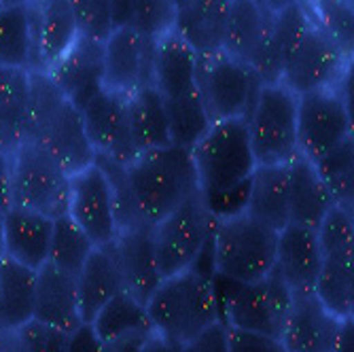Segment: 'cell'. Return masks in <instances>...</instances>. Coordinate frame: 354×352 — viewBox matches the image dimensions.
Returning a JSON list of instances; mask_svg holds the SVG:
<instances>
[{
	"mask_svg": "<svg viewBox=\"0 0 354 352\" xmlns=\"http://www.w3.org/2000/svg\"><path fill=\"white\" fill-rule=\"evenodd\" d=\"M200 194L214 219L244 210L246 185L257 168L246 119L214 121L189 149Z\"/></svg>",
	"mask_w": 354,
	"mask_h": 352,
	"instance_id": "6da1fadb",
	"label": "cell"
},
{
	"mask_svg": "<svg viewBox=\"0 0 354 352\" xmlns=\"http://www.w3.org/2000/svg\"><path fill=\"white\" fill-rule=\"evenodd\" d=\"M43 147L68 176L95 162L81 111L64 98L47 73H30L28 138Z\"/></svg>",
	"mask_w": 354,
	"mask_h": 352,
	"instance_id": "7a4b0ae2",
	"label": "cell"
},
{
	"mask_svg": "<svg viewBox=\"0 0 354 352\" xmlns=\"http://www.w3.org/2000/svg\"><path fill=\"white\" fill-rule=\"evenodd\" d=\"M145 310L151 329L180 346L221 321L214 278L200 268L164 278L147 299Z\"/></svg>",
	"mask_w": 354,
	"mask_h": 352,
	"instance_id": "3957f363",
	"label": "cell"
},
{
	"mask_svg": "<svg viewBox=\"0 0 354 352\" xmlns=\"http://www.w3.org/2000/svg\"><path fill=\"white\" fill-rule=\"evenodd\" d=\"M125 174L138 212L149 228L200 191L189 149L176 145L138 153L125 166Z\"/></svg>",
	"mask_w": 354,
	"mask_h": 352,
	"instance_id": "277c9868",
	"label": "cell"
},
{
	"mask_svg": "<svg viewBox=\"0 0 354 352\" xmlns=\"http://www.w3.org/2000/svg\"><path fill=\"white\" fill-rule=\"evenodd\" d=\"M276 240L278 232L244 210L214 219L210 234L212 274L232 282L263 280L274 270Z\"/></svg>",
	"mask_w": 354,
	"mask_h": 352,
	"instance_id": "5b68a950",
	"label": "cell"
},
{
	"mask_svg": "<svg viewBox=\"0 0 354 352\" xmlns=\"http://www.w3.org/2000/svg\"><path fill=\"white\" fill-rule=\"evenodd\" d=\"M212 278L225 325L280 337L293 293L274 272L257 282H232L214 274Z\"/></svg>",
	"mask_w": 354,
	"mask_h": 352,
	"instance_id": "8992f818",
	"label": "cell"
},
{
	"mask_svg": "<svg viewBox=\"0 0 354 352\" xmlns=\"http://www.w3.org/2000/svg\"><path fill=\"white\" fill-rule=\"evenodd\" d=\"M212 225L214 216L210 214L200 191L155 223L151 228V238L162 280L180 274L200 261L208 248Z\"/></svg>",
	"mask_w": 354,
	"mask_h": 352,
	"instance_id": "52a82bcc",
	"label": "cell"
},
{
	"mask_svg": "<svg viewBox=\"0 0 354 352\" xmlns=\"http://www.w3.org/2000/svg\"><path fill=\"white\" fill-rule=\"evenodd\" d=\"M257 166L288 164L297 151V95L282 83L261 85L246 115Z\"/></svg>",
	"mask_w": 354,
	"mask_h": 352,
	"instance_id": "ba28073f",
	"label": "cell"
},
{
	"mask_svg": "<svg viewBox=\"0 0 354 352\" xmlns=\"http://www.w3.org/2000/svg\"><path fill=\"white\" fill-rule=\"evenodd\" d=\"M68 189L71 176L37 142L11 153V206L55 219L68 210Z\"/></svg>",
	"mask_w": 354,
	"mask_h": 352,
	"instance_id": "9c48e42d",
	"label": "cell"
},
{
	"mask_svg": "<svg viewBox=\"0 0 354 352\" xmlns=\"http://www.w3.org/2000/svg\"><path fill=\"white\" fill-rule=\"evenodd\" d=\"M261 85V79L248 64L232 57L223 49L200 55L198 89L212 123L225 119H246Z\"/></svg>",
	"mask_w": 354,
	"mask_h": 352,
	"instance_id": "30bf717a",
	"label": "cell"
},
{
	"mask_svg": "<svg viewBox=\"0 0 354 352\" xmlns=\"http://www.w3.org/2000/svg\"><path fill=\"white\" fill-rule=\"evenodd\" d=\"M352 138V109L342 87L297 95V151L318 164Z\"/></svg>",
	"mask_w": 354,
	"mask_h": 352,
	"instance_id": "8fae6325",
	"label": "cell"
},
{
	"mask_svg": "<svg viewBox=\"0 0 354 352\" xmlns=\"http://www.w3.org/2000/svg\"><path fill=\"white\" fill-rule=\"evenodd\" d=\"M350 55H346L327 32L314 19V26L282 64L280 83L295 95L339 87L348 73Z\"/></svg>",
	"mask_w": 354,
	"mask_h": 352,
	"instance_id": "7c38bea8",
	"label": "cell"
},
{
	"mask_svg": "<svg viewBox=\"0 0 354 352\" xmlns=\"http://www.w3.org/2000/svg\"><path fill=\"white\" fill-rule=\"evenodd\" d=\"M66 214L95 246H109L115 242L117 223L113 187L106 172L95 162L71 176Z\"/></svg>",
	"mask_w": 354,
	"mask_h": 352,
	"instance_id": "4fadbf2b",
	"label": "cell"
},
{
	"mask_svg": "<svg viewBox=\"0 0 354 352\" xmlns=\"http://www.w3.org/2000/svg\"><path fill=\"white\" fill-rule=\"evenodd\" d=\"M81 119L87 140L98 157L127 166L138 155L127 123L125 95L102 87L81 109Z\"/></svg>",
	"mask_w": 354,
	"mask_h": 352,
	"instance_id": "5bb4252c",
	"label": "cell"
},
{
	"mask_svg": "<svg viewBox=\"0 0 354 352\" xmlns=\"http://www.w3.org/2000/svg\"><path fill=\"white\" fill-rule=\"evenodd\" d=\"M104 47V87L130 95L140 85L153 79V49L155 41L145 39L132 26L115 28ZM153 85V83H151Z\"/></svg>",
	"mask_w": 354,
	"mask_h": 352,
	"instance_id": "9a60e30c",
	"label": "cell"
},
{
	"mask_svg": "<svg viewBox=\"0 0 354 352\" xmlns=\"http://www.w3.org/2000/svg\"><path fill=\"white\" fill-rule=\"evenodd\" d=\"M344 323L314 293L293 295L280 329L286 352H335Z\"/></svg>",
	"mask_w": 354,
	"mask_h": 352,
	"instance_id": "2e32d148",
	"label": "cell"
},
{
	"mask_svg": "<svg viewBox=\"0 0 354 352\" xmlns=\"http://www.w3.org/2000/svg\"><path fill=\"white\" fill-rule=\"evenodd\" d=\"M32 64L30 73H47L79 39L71 0H30Z\"/></svg>",
	"mask_w": 354,
	"mask_h": 352,
	"instance_id": "e0dca14e",
	"label": "cell"
},
{
	"mask_svg": "<svg viewBox=\"0 0 354 352\" xmlns=\"http://www.w3.org/2000/svg\"><path fill=\"white\" fill-rule=\"evenodd\" d=\"M323 263V250L314 228L286 223L278 232L274 274L291 289L293 295L314 293V284Z\"/></svg>",
	"mask_w": 354,
	"mask_h": 352,
	"instance_id": "ac0fdd59",
	"label": "cell"
},
{
	"mask_svg": "<svg viewBox=\"0 0 354 352\" xmlns=\"http://www.w3.org/2000/svg\"><path fill=\"white\" fill-rule=\"evenodd\" d=\"M64 98L79 111L104 87V47L79 35L73 47L47 71Z\"/></svg>",
	"mask_w": 354,
	"mask_h": 352,
	"instance_id": "d6986e66",
	"label": "cell"
},
{
	"mask_svg": "<svg viewBox=\"0 0 354 352\" xmlns=\"http://www.w3.org/2000/svg\"><path fill=\"white\" fill-rule=\"evenodd\" d=\"M198 62L200 55L172 30L155 41L151 83L162 93L164 100H174L189 93H196L200 91Z\"/></svg>",
	"mask_w": 354,
	"mask_h": 352,
	"instance_id": "ffe728a7",
	"label": "cell"
},
{
	"mask_svg": "<svg viewBox=\"0 0 354 352\" xmlns=\"http://www.w3.org/2000/svg\"><path fill=\"white\" fill-rule=\"evenodd\" d=\"M35 318L45 325L73 333L83 323L79 312L77 276L51 266L49 261L37 270Z\"/></svg>",
	"mask_w": 354,
	"mask_h": 352,
	"instance_id": "44dd1931",
	"label": "cell"
},
{
	"mask_svg": "<svg viewBox=\"0 0 354 352\" xmlns=\"http://www.w3.org/2000/svg\"><path fill=\"white\" fill-rule=\"evenodd\" d=\"M113 250L123 278V289L138 302L147 304V299L162 282L155 263L151 228L119 232L113 242Z\"/></svg>",
	"mask_w": 354,
	"mask_h": 352,
	"instance_id": "7402d4cb",
	"label": "cell"
},
{
	"mask_svg": "<svg viewBox=\"0 0 354 352\" xmlns=\"http://www.w3.org/2000/svg\"><path fill=\"white\" fill-rule=\"evenodd\" d=\"M174 32L196 51L208 55L221 51L232 0H174Z\"/></svg>",
	"mask_w": 354,
	"mask_h": 352,
	"instance_id": "603a6c76",
	"label": "cell"
},
{
	"mask_svg": "<svg viewBox=\"0 0 354 352\" xmlns=\"http://www.w3.org/2000/svg\"><path fill=\"white\" fill-rule=\"evenodd\" d=\"M51 234V216L19 206L5 210V252L9 259L32 270H41L49 259Z\"/></svg>",
	"mask_w": 354,
	"mask_h": 352,
	"instance_id": "cb8c5ba5",
	"label": "cell"
},
{
	"mask_svg": "<svg viewBox=\"0 0 354 352\" xmlns=\"http://www.w3.org/2000/svg\"><path fill=\"white\" fill-rule=\"evenodd\" d=\"M288 191H291L288 164L257 166L246 185L244 212L261 221L263 225L272 228L274 232H280L286 223H291V216H288Z\"/></svg>",
	"mask_w": 354,
	"mask_h": 352,
	"instance_id": "d4e9b609",
	"label": "cell"
},
{
	"mask_svg": "<svg viewBox=\"0 0 354 352\" xmlns=\"http://www.w3.org/2000/svg\"><path fill=\"white\" fill-rule=\"evenodd\" d=\"M119 291H123V278L117 266L113 244L95 246L77 274L81 321L91 323L95 314H98Z\"/></svg>",
	"mask_w": 354,
	"mask_h": 352,
	"instance_id": "484cf974",
	"label": "cell"
},
{
	"mask_svg": "<svg viewBox=\"0 0 354 352\" xmlns=\"http://www.w3.org/2000/svg\"><path fill=\"white\" fill-rule=\"evenodd\" d=\"M288 183H291V191H288L291 223H301L316 230L323 216L335 206L331 191L320 178L316 166L301 155L288 162Z\"/></svg>",
	"mask_w": 354,
	"mask_h": 352,
	"instance_id": "4316f807",
	"label": "cell"
},
{
	"mask_svg": "<svg viewBox=\"0 0 354 352\" xmlns=\"http://www.w3.org/2000/svg\"><path fill=\"white\" fill-rule=\"evenodd\" d=\"M314 295L342 321H350L354 314V246L323 252Z\"/></svg>",
	"mask_w": 354,
	"mask_h": 352,
	"instance_id": "83f0119b",
	"label": "cell"
},
{
	"mask_svg": "<svg viewBox=\"0 0 354 352\" xmlns=\"http://www.w3.org/2000/svg\"><path fill=\"white\" fill-rule=\"evenodd\" d=\"M127 109V123H130V134L138 153L149 149H159L172 145L166 104L162 93L155 89V85H140L130 95H125Z\"/></svg>",
	"mask_w": 354,
	"mask_h": 352,
	"instance_id": "f1b7e54d",
	"label": "cell"
},
{
	"mask_svg": "<svg viewBox=\"0 0 354 352\" xmlns=\"http://www.w3.org/2000/svg\"><path fill=\"white\" fill-rule=\"evenodd\" d=\"M30 73L0 68V147L15 153L28 138Z\"/></svg>",
	"mask_w": 354,
	"mask_h": 352,
	"instance_id": "f546056e",
	"label": "cell"
},
{
	"mask_svg": "<svg viewBox=\"0 0 354 352\" xmlns=\"http://www.w3.org/2000/svg\"><path fill=\"white\" fill-rule=\"evenodd\" d=\"M270 21L272 11H268L259 0H232L221 49L244 64H250Z\"/></svg>",
	"mask_w": 354,
	"mask_h": 352,
	"instance_id": "4dcf8cb0",
	"label": "cell"
},
{
	"mask_svg": "<svg viewBox=\"0 0 354 352\" xmlns=\"http://www.w3.org/2000/svg\"><path fill=\"white\" fill-rule=\"evenodd\" d=\"M37 270L9 257L0 261V325L19 329L35 318Z\"/></svg>",
	"mask_w": 354,
	"mask_h": 352,
	"instance_id": "1f68e13d",
	"label": "cell"
},
{
	"mask_svg": "<svg viewBox=\"0 0 354 352\" xmlns=\"http://www.w3.org/2000/svg\"><path fill=\"white\" fill-rule=\"evenodd\" d=\"M98 333L102 344L130 337V335H149L151 323L147 318L145 304L130 295L125 289L119 291L89 323Z\"/></svg>",
	"mask_w": 354,
	"mask_h": 352,
	"instance_id": "d6a6232c",
	"label": "cell"
},
{
	"mask_svg": "<svg viewBox=\"0 0 354 352\" xmlns=\"http://www.w3.org/2000/svg\"><path fill=\"white\" fill-rule=\"evenodd\" d=\"M32 30L28 5L0 7V68H19L30 73Z\"/></svg>",
	"mask_w": 354,
	"mask_h": 352,
	"instance_id": "836d02e7",
	"label": "cell"
},
{
	"mask_svg": "<svg viewBox=\"0 0 354 352\" xmlns=\"http://www.w3.org/2000/svg\"><path fill=\"white\" fill-rule=\"evenodd\" d=\"M93 248L95 244L91 242V238L68 214L53 219V234L49 244V259H47L51 266L77 276Z\"/></svg>",
	"mask_w": 354,
	"mask_h": 352,
	"instance_id": "e575fe53",
	"label": "cell"
},
{
	"mask_svg": "<svg viewBox=\"0 0 354 352\" xmlns=\"http://www.w3.org/2000/svg\"><path fill=\"white\" fill-rule=\"evenodd\" d=\"M166 117H168V130L170 142L180 149H191L210 127L208 113L202 104L200 91L183 95V98L164 100Z\"/></svg>",
	"mask_w": 354,
	"mask_h": 352,
	"instance_id": "d590c367",
	"label": "cell"
},
{
	"mask_svg": "<svg viewBox=\"0 0 354 352\" xmlns=\"http://www.w3.org/2000/svg\"><path fill=\"white\" fill-rule=\"evenodd\" d=\"M312 26L314 13L308 0H297L272 13V39L282 64L291 57Z\"/></svg>",
	"mask_w": 354,
	"mask_h": 352,
	"instance_id": "8d00e7d4",
	"label": "cell"
},
{
	"mask_svg": "<svg viewBox=\"0 0 354 352\" xmlns=\"http://www.w3.org/2000/svg\"><path fill=\"white\" fill-rule=\"evenodd\" d=\"M354 140L342 142L329 155H325L316 166L320 178L325 180L327 189L335 204L352 208V172H354Z\"/></svg>",
	"mask_w": 354,
	"mask_h": 352,
	"instance_id": "74e56055",
	"label": "cell"
},
{
	"mask_svg": "<svg viewBox=\"0 0 354 352\" xmlns=\"http://www.w3.org/2000/svg\"><path fill=\"white\" fill-rule=\"evenodd\" d=\"M316 24L333 39V43L352 57V0H308Z\"/></svg>",
	"mask_w": 354,
	"mask_h": 352,
	"instance_id": "f35d334b",
	"label": "cell"
},
{
	"mask_svg": "<svg viewBox=\"0 0 354 352\" xmlns=\"http://www.w3.org/2000/svg\"><path fill=\"white\" fill-rule=\"evenodd\" d=\"M176 3L174 0H136L132 28H136L140 35L149 41L162 39L174 28Z\"/></svg>",
	"mask_w": 354,
	"mask_h": 352,
	"instance_id": "ab89813d",
	"label": "cell"
},
{
	"mask_svg": "<svg viewBox=\"0 0 354 352\" xmlns=\"http://www.w3.org/2000/svg\"><path fill=\"white\" fill-rule=\"evenodd\" d=\"M71 7L81 37L98 43H104L111 37V32L115 30L111 0H71Z\"/></svg>",
	"mask_w": 354,
	"mask_h": 352,
	"instance_id": "60d3db41",
	"label": "cell"
},
{
	"mask_svg": "<svg viewBox=\"0 0 354 352\" xmlns=\"http://www.w3.org/2000/svg\"><path fill=\"white\" fill-rule=\"evenodd\" d=\"M24 352H68L71 333L45 325L37 318L24 323L17 329Z\"/></svg>",
	"mask_w": 354,
	"mask_h": 352,
	"instance_id": "b9f144b4",
	"label": "cell"
},
{
	"mask_svg": "<svg viewBox=\"0 0 354 352\" xmlns=\"http://www.w3.org/2000/svg\"><path fill=\"white\" fill-rule=\"evenodd\" d=\"M230 352H286L280 337L227 327Z\"/></svg>",
	"mask_w": 354,
	"mask_h": 352,
	"instance_id": "7bdbcfd3",
	"label": "cell"
},
{
	"mask_svg": "<svg viewBox=\"0 0 354 352\" xmlns=\"http://www.w3.org/2000/svg\"><path fill=\"white\" fill-rule=\"evenodd\" d=\"M183 352H230L227 344V325L223 321L212 323L202 333L183 344Z\"/></svg>",
	"mask_w": 354,
	"mask_h": 352,
	"instance_id": "ee69618b",
	"label": "cell"
},
{
	"mask_svg": "<svg viewBox=\"0 0 354 352\" xmlns=\"http://www.w3.org/2000/svg\"><path fill=\"white\" fill-rule=\"evenodd\" d=\"M68 352H104V344L89 323H81L71 333Z\"/></svg>",
	"mask_w": 354,
	"mask_h": 352,
	"instance_id": "f6af8a7d",
	"label": "cell"
},
{
	"mask_svg": "<svg viewBox=\"0 0 354 352\" xmlns=\"http://www.w3.org/2000/svg\"><path fill=\"white\" fill-rule=\"evenodd\" d=\"M11 208V153L0 147V210Z\"/></svg>",
	"mask_w": 354,
	"mask_h": 352,
	"instance_id": "bcb514c9",
	"label": "cell"
},
{
	"mask_svg": "<svg viewBox=\"0 0 354 352\" xmlns=\"http://www.w3.org/2000/svg\"><path fill=\"white\" fill-rule=\"evenodd\" d=\"M134 3H136V0H111L113 28H123V26H130L132 24Z\"/></svg>",
	"mask_w": 354,
	"mask_h": 352,
	"instance_id": "7dc6e473",
	"label": "cell"
},
{
	"mask_svg": "<svg viewBox=\"0 0 354 352\" xmlns=\"http://www.w3.org/2000/svg\"><path fill=\"white\" fill-rule=\"evenodd\" d=\"M142 352H183V346L151 331L142 342Z\"/></svg>",
	"mask_w": 354,
	"mask_h": 352,
	"instance_id": "c3c4849f",
	"label": "cell"
},
{
	"mask_svg": "<svg viewBox=\"0 0 354 352\" xmlns=\"http://www.w3.org/2000/svg\"><path fill=\"white\" fill-rule=\"evenodd\" d=\"M147 335H130L104 344V352H142V342Z\"/></svg>",
	"mask_w": 354,
	"mask_h": 352,
	"instance_id": "681fc988",
	"label": "cell"
},
{
	"mask_svg": "<svg viewBox=\"0 0 354 352\" xmlns=\"http://www.w3.org/2000/svg\"><path fill=\"white\" fill-rule=\"evenodd\" d=\"M0 352H24L17 329H9L5 325H0Z\"/></svg>",
	"mask_w": 354,
	"mask_h": 352,
	"instance_id": "f907efd6",
	"label": "cell"
},
{
	"mask_svg": "<svg viewBox=\"0 0 354 352\" xmlns=\"http://www.w3.org/2000/svg\"><path fill=\"white\" fill-rule=\"evenodd\" d=\"M352 340H354V329H352V318H350V321L344 323V329H342L335 352H352Z\"/></svg>",
	"mask_w": 354,
	"mask_h": 352,
	"instance_id": "816d5d0a",
	"label": "cell"
},
{
	"mask_svg": "<svg viewBox=\"0 0 354 352\" xmlns=\"http://www.w3.org/2000/svg\"><path fill=\"white\" fill-rule=\"evenodd\" d=\"M291 3H297V0H263V7L274 13V11H278V9H282L286 5H291Z\"/></svg>",
	"mask_w": 354,
	"mask_h": 352,
	"instance_id": "f5cc1de1",
	"label": "cell"
},
{
	"mask_svg": "<svg viewBox=\"0 0 354 352\" xmlns=\"http://www.w3.org/2000/svg\"><path fill=\"white\" fill-rule=\"evenodd\" d=\"M7 257L5 252V210H0V261Z\"/></svg>",
	"mask_w": 354,
	"mask_h": 352,
	"instance_id": "db71d44e",
	"label": "cell"
},
{
	"mask_svg": "<svg viewBox=\"0 0 354 352\" xmlns=\"http://www.w3.org/2000/svg\"><path fill=\"white\" fill-rule=\"evenodd\" d=\"M30 0H0V7L3 5H28Z\"/></svg>",
	"mask_w": 354,
	"mask_h": 352,
	"instance_id": "11a10c76",
	"label": "cell"
}]
</instances>
